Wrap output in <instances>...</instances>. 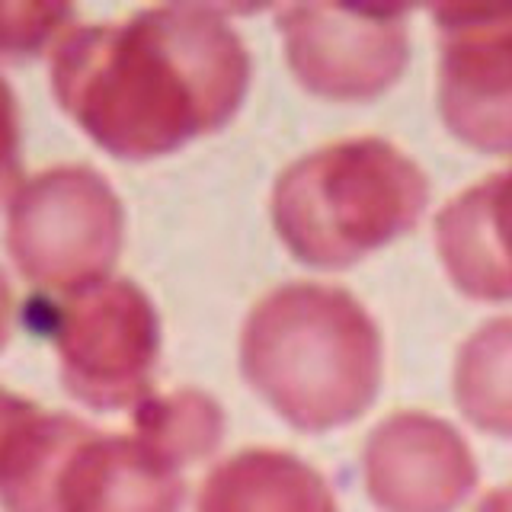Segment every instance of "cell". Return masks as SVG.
Listing matches in <instances>:
<instances>
[{"instance_id": "52a82bcc", "label": "cell", "mask_w": 512, "mask_h": 512, "mask_svg": "<svg viewBox=\"0 0 512 512\" xmlns=\"http://www.w3.org/2000/svg\"><path fill=\"white\" fill-rule=\"evenodd\" d=\"M282 32L295 74L333 100L375 96L407 64V26L397 10L288 7Z\"/></svg>"}, {"instance_id": "277c9868", "label": "cell", "mask_w": 512, "mask_h": 512, "mask_svg": "<svg viewBox=\"0 0 512 512\" xmlns=\"http://www.w3.org/2000/svg\"><path fill=\"white\" fill-rule=\"evenodd\" d=\"M7 247L29 282L71 295L103 282L116 263L122 205L90 167L45 170L16 189Z\"/></svg>"}, {"instance_id": "8fae6325", "label": "cell", "mask_w": 512, "mask_h": 512, "mask_svg": "<svg viewBox=\"0 0 512 512\" xmlns=\"http://www.w3.org/2000/svg\"><path fill=\"white\" fill-rule=\"evenodd\" d=\"M199 512H336L317 471L282 452H244L208 474Z\"/></svg>"}, {"instance_id": "6da1fadb", "label": "cell", "mask_w": 512, "mask_h": 512, "mask_svg": "<svg viewBox=\"0 0 512 512\" xmlns=\"http://www.w3.org/2000/svg\"><path fill=\"white\" fill-rule=\"evenodd\" d=\"M250 58L212 7H151L122 23L64 32L52 58L61 109L103 151L144 160L228 122Z\"/></svg>"}, {"instance_id": "ac0fdd59", "label": "cell", "mask_w": 512, "mask_h": 512, "mask_svg": "<svg viewBox=\"0 0 512 512\" xmlns=\"http://www.w3.org/2000/svg\"><path fill=\"white\" fill-rule=\"evenodd\" d=\"M480 512H512V490L490 496V500L484 503V509H480Z\"/></svg>"}, {"instance_id": "e0dca14e", "label": "cell", "mask_w": 512, "mask_h": 512, "mask_svg": "<svg viewBox=\"0 0 512 512\" xmlns=\"http://www.w3.org/2000/svg\"><path fill=\"white\" fill-rule=\"evenodd\" d=\"M10 311H13V295H10L7 276L0 272V349H4L7 336H10Z\"/></svg>"}, {"instance_id": "30bf717a", "label": "cell", "mask_w": 512, "mask_h": 512, "mask_svg": "<svg viewBox=\"0 0 512 512\" xmlns=\"http://www.w3.org/2000/svg\"><path fill=\"white\" fill-rule=\"evenodd\" d=\"M439 256L464 295L512 298V170L461 192L436 218Z\"/></svg>"}, {"instance_id": "9a60e30c", "label": "cell", "mask_w": 512, "mask_h": 512, "mask_svg": "<svg viewBox=\"0 0 512 512\" xmlns=\"http://www.w3.org/2000/svg\"><path fill=\"white\" fill-rule=\"evenodd\" d=\"M42 410L26 397H16L0 388V484L10 474L23 442L29 439L32 426L39 423Z\"/></svg>"}, {"instance_id": "5bb4252c", "label": "cell", "mask_w": 512, "mask_h": 512, "mask_svg": "<svg viewBox=\"0 0 512 512\" xmlns=\"http://www.w3.org/2000/svg\"><path fill=\"white\" fill-rule=\"evenodd\" d=\"M74 16L61 4H0V58H26L45 48Z\"/></svg>"}, {"instance_id": "9c48e42d", "label": "cell", "mask_w": 512, "mask_h": 512, "mask_svg": "<svg viewBox=\"0 0 512 512\" xmlns=\"http://www.w3.org/2000/svg\"><path fill=\"white\" fill-rule=\"evenodd\" d=\"M471 477V455L458 432L429 416H394L368 445L372 496L394 512H445Z\"/></svg>"}, {"instance_id": "2e32d148", "label": "cell", "mask_w": 512, "mask_h": 512, "mask_svg": "<svg viewBox=\"0 0 512 512\" xmlns=\"http://www.w3.org/2000/svg\"><path fill=\"white\" fill-rule=\"evenodd\" d=\"M20 122H16V100L10 87L0 80V199L16 186L20 176Z\"/></svg>"}, {"instance_id": "ba28073f", "label": "cell", "mask_w": 512, "mask_h": 512, "mask_svg": "<svg viewBox=\"0 0 512 512\" xmlns=\"http://www.w3.org/2000/svg\"><path fill=\"white\" fill-rule=\"evenodd\" d=\"M183 477L141 436L87 432L64 458L52 512H180Z\"/></svg>"}, {"instance_id": "8992f818", "label": "cell", "mask_w": 512, "mask_h": 512, "mask_svg": "<svg viewBox=\"0 0 512 512\" xmlns=\"http://www.w3.org/2000/svg\"><path fill=\"white\" fill-rule=\"evenodd\" d=\"M439 109L477 151L512 154V7L439 10Z\"/></svg>"}, {"instance_id": "5b68a950", "label": "cell", "mask_w": 512, "mask_h": 512, "mask_svg": "<svg viewBox=\"0 0 512 512\" xmlns=\"http://www.w3.org/2000/svg\"><path fill=\"white\" fill-rule=\"evenodd\" d=\"M55 346L64 388L80 404L96 410L138 407L148 397L160 349L157 311L135 282H93L58 308Z\"/></svg>"}, {"instance_id": "7c38bea8", "label": "cell", "mask_w": 512, "mask_h": 512, "mask_svg": "<svg viewBox=\"0 0 512 512\" xmlns=\"http://www.w3.org/2000/svg\"><path fill=\"white\" fill-rule=\"evenodd\" d=\"M455 391L477 426L512 436V317L480 327L464 343Z\"/></svg>"}, {"instance_id": "3957f363", "label": "cell", "mask_w": 512, "mask_h": 512, "mask_svg": "<svg viewBox=\"0 0 512 512\" xmlns=\"http://www.w3.org/2000/svg\"><path fill=\"white\" fill-rule=\"evenodd\" d=\"M429 183L394 144L356 138L298 160L272 192V218L304 263L349 266L420 221Z\"/></svg>"}, {"instance_id": "7a4b0ae2", "label": "cell", "mask_w": 512, "mask_h": 512, "mask_svg": "<svg viewBox=\"0 0 512 512\" xmlns=\"http://www.w3.org/2000/svg\"><path fill=\"white\" fill-rule=\"evenodd\" d=\"M240 359L253 388L301 429L356 420L378 394V327L340 288L272 292L247 320Z\"/></svg>"}, {"instance_id": "4fadbf2b", "label": "cell", "mask_w": 512, "mask_h": 512, "mask_svg": "<svg viewBox=\"0 0 512 512\" xmlns=\"http://www.w3.org/2000/svg\"><path fill=\"white\" fill-rule=\"evenodd\" d=\"M221 429L224 416L218 404L199 391L144 397L135 407V436H141L176 468L212 452L221 439Z\"/></svg>"}]
</instances>
